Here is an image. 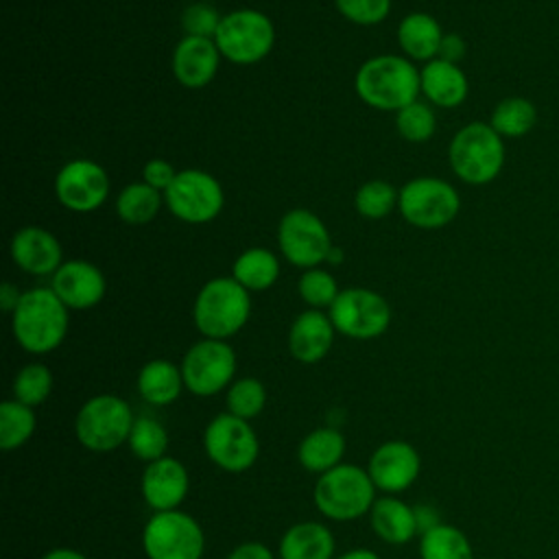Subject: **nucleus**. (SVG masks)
Listing matches in <instances>:
<instances>
[{
	"instance_id": "nucleus-1",
	"label": "nucleus",
	"mask_w": 559,
	"mask_h": 559,
	"mask_svg": "<svg viewBox=\"0 0 559 559\" xmlns=\"http://www.w3.org/2000/svg\"><path fill=\"white\" fill-rule=\"evenodd\" d=\"M68 308L52 288L22 293L17 308L11 312V330L17 345L35 356L57 349L68 334Z\"/></svg>"
},
{
	"instance_id": "nucleus-2",
	"label": "nucleus",
	"mask_w": 559,
	"mask_h": 559,
	"mask_svg": "<svg viewBox=\"0 0 559 559\" xmlns=\"http://www.w3.org/2000/svg\"><path fill=\"white\" fill-rule=\"evenodd\" d=\"M362 103L382 111H400L417 100L421 92L419 70L400 55H378L367 59L354 79Z\"/></svg>"
},
{
	"instance_id": "nucleus-3",
	"label": "nucleus",
	"mask_w": 559,
	"mask_h": 559,
	"mask_svg": "<svg viewBox=\"0 0 559 559\" xmlns=\"http://www.w3.org/2000/svg\"><path fill=\"white\" fill-rule=\"evenodd\" d=\"M249 314V290L234 277H214L205 282L192 306V319L203 338L227 341L245 328Z\"/></svg>"
},
{
	"instance_id": "nucleus-4",
	"label": "nucleus",
	"mask_w": 559,
	"mask_h": 559,
	"mask_svg": "<svg viewBox=\"0 0 559 559\" xmlns=\"http://www.w3.org/2000/svg\"><path fill=\"white\" fill-rule=\"evenodd\" d=\"M376 485L369 472L354 463H338L321 474L314 485V507L334 522H349L367 515L376 502Z\"/></svg>"
},
{
	"instance_id": "nucleus-5",
	"label": "nucleus",
	"mask_w": 559,
	"mask_h": 559,
	"mask_svg": "<svg viewBox=\"0 0 559 559\" xmlns=\"http://www.w3.org/2000/svg\"><path fill=\"white\" fill-rule=\"evenodd\" d=\"M454 175L469 186L493 181L504 166V142L487 122H469L461 127L448 148Z\"/></svg>"
},
{
	"instance_id": "nucleus-6",
	"label": "nucleus",
	"mask_w": 559,
	"mask_h": 559,
	"mask_svg": "<svg viewBox=\"0 0 559 559\" xmlns=\"http://www.w3.org/2000/svg\"><path fill=\"white\" fill-rule=\"evenodd\" d=\"M133 421L135 415L122 397L100 393L79 408L74 417V435L90 452H111L127 443Z\"/></svg>"
},
{
	"instance_id": "nucleus-7",
	"label": "nucleus",
	"mask_w": 559,
	"mask_h": 559,
	"mask_svg": "<svg viewBox=\"0 0 559 559\" xmlns=\"http://www.w3.org/2000/svg\"><path fill=\"white\" fill-rule=\"evenodd\" d=\"M214 41L227 61L236 66H253L271 52L275 28L262 11L236 9L223 15Z\"/></svg>"
},
{
	"instance_id": "nucleus-8",
	"label": "nucleus",
	"mask_w": 559,
	"mask_h": 559,
	"mask_svg": "<svg viewBox=\"0 0 559 559\" xmlns=\"http://www.w3.org/2000/svg\"><path fill=\"white\" fill-rule=\"evenodd\" d=\"M146 559H201L205 535L201 524L186 511H157L142 528Z\"/></svg>"
},
{
	"instance_id": "nucleus-9",
	"label": "nucleus",
	"mask_w": 559,
	"mask_h": 559,
	"mask_svg": "<svg viewBox=\"0 0 559 559\" xmlns=\"http://www.w3.org/2000/svg\"><path fill=\"white\" fill-rule=\"evenodd\" d=\"M397 207L406 223L419 229H439L452 223L461 210L459 192L437 177H415L397 194Z\"/></svg>"
},
{
	"instance_id": "nucleus-10",
	"label": "nucleus",
	"mask_w": 559,
	"mask_h": 559,
	"mask_svg": "<svg viewBox=\"0 0 559 559\" xmlns=\"http://www.w3.org/2000/svg\"><path fill=\"white\" fill-rule=\"evenodd\" d=\"M203 450L207 459L223 472L240 474L258 461L260 439L247 419L225 411L205 426Z\"/></svg>"
},
{
	"instance_id": "nucleus-11",
	"label": "nucleus",
	"mask_w": 559,
	"mask_h": 559,
	"mask_svg": "<svg viewBox=\"0 0 559 559\" xmlns=\"http://www.w3.org/2000/svg\"><path fill=\"white\" fill-rule=\"evenodd\" d=\"M328 317L336 332L356 341L378 338L391 323L386 299L369 288H345L328 308Z\"/></svg>"
},
{
	"instance_id": "nucleus-12",
	"label": "nucleus",
	"mask_w": 559,
	"mask_h": 559,
	"mask_svg": "<svg viewBox=\"0 0 559 559\" xmlns=\"http://www.w3.org/2000/svg\"><path fill=\"white\" fill-rule=\"evenodd\" d=\"M223 203L225 194L216 177L197 168L179 170L173 183L164 190V205L175 218L190 225L214 221L221 214Z\"/></svg>"
},
{
	"instance_id": "nucleus-13",
	"label": "nucleus",
	"mask_w": 559,
	"mask_h": 559,
	"mask_svg": "<svg viewBox=\"0 0 559 559\" xmlns=\"http://www.w3.org/2000/svg\"><path fill=\"white\" fill-rule=\"evenodd\" d=\"M183 386L199 397L216 395L234 382L236 354L227 341L203 338L197 341L181 360Z\"/></svg>"
},
{
	"instance_id": "nucleus-14",
	"label": "nucleus",
	"mask_w": 559,
	"mask_h": 559,
	"mask_svg": "<svg viewBox=\"0 0 559 559\" xmlns=\"http://www.w3.org/2000/svg\"><path fill=\"white\" fill-rule=\"evenodd\" d=\"M277 245L282 255L301 269H314L328 258L332 249V240L323 221L304 207L290 210L280 218Z\"/></svg>"
},
{
	"instance_id": "nucleus-15",
	"label": "nucleus",
	"mask_w": 559,
	"mask_h": 559,
	"mask_svg": "<svg viewBox=\"0 0 559 559\" xmlns=\"http://www.w3.org/2000/svg\"><path fill=\"white\" fill-rule=\"evenodd\" d=\"M55 194L59 203L72 212H92L105 203L109 177L105 168L92 159H72L57 173Z\"/></svg>"
},
{
	"instance_id": "nucleus-16",
	"label": "nucleus",
	"mask_w": 559,
	"mask_h": 559,
	"mask_svg": "<svg viewBox=\"0 0 559 559\" xmlns=\"http://www.w3.org/2000/svg\"><path fill=\"white\" fill-rule=\"evenodd\" d=\"M367 472L378 491L384 496H397L417 480L421 472V456L413 443L391 439L373 450Z\"/></svg>"
},
{
	"instance_id": "nucleus-17",
	"label": "nucleus",
	"mask_w": 559,
	"mask_h": 559,
	"mask_svg": "<svg viewBox=\"0 0 559 559\" xmlns=\"http://www.w3.org/2000/svg\"><path fill=\"white\" fill-rule=\"evenodd\" d=\"M190 489V476L181 461L173 456H162L153 463H146L142 478H140V491L144 502L157 511H173L177 509Z\"/></svg>"
},
{
	"instance_id": "nucleus-18",
	"label": "nucleus",
	"mask_w": 559,
	"mask_h": 559,
	"mask_svg": "<svg viewBox=\"0 0 559 559\" xmlns=\"http://www.w3.org/2000/svg\"><path fill=\"white\" fill-rule=\"evenodd\" d=\"M50 288L68 310H87L105 297L107 282L103 271L92 262L70 260L55 271Z\"/></svg>"
},
{
	"instance_id": "nucleus-19",
	"label": "nucleus",
	"mask_w": 559,
	"mask_h": 559,
	"mask_svg": "<svg viewBox=\"0 0 559 559\" xmlns=\"http://www.w3.org/2000/svg\"><path fill=\"white\" fill-rule=\"evenodd\" d=\"M221 57L223 55L214 39L183 35L173 50L175 79L190 90L205 87L216 76Z\"/></svg>"
},
{
	"instance_id": "nucleus-20",
	"label": "nucleus",
	"mask_w": 559,
	"mask_h": 559,
	"mask_svg": "<svg viewBox=\"0 0 559 559\" xmlns=\"http://www.w3.org/2000/svg\"><path fill=\"white\" fill-rule=\"evenodd\" d=\"M13 262L31 275H55L61 262V245L57 236L44 227H22L11 238Z\"/></svg>"
},
{
	"instance_id": "nucleus-21",
	"label": "nucleus",
	"mask_w": 559,
	"mask_h": 559,
	"mask_svg": "<svg viewBox=\"0 0 559 559\" xmlns=\"http://www.w3.org/2000/svg\"><path fill=\"white\" fill-rule=\"evenodd\" d=\"M334 325L321 310H304L288 330V352L297 362L314 365L328 356L334 343Z\"/></svg>"
},
{
	"instance_id": "nucleus-22",
	"label": "nucleus",
	"mask_w": 559,
	"mask_h": 559,
	"mask_svg": "<svg viewBox=\"0 0 559 559\" xmlns=\"http://www.w3.org/2000/svg\"><path fill=\"white\" fill-rule=\"evenodd\" d=\"M369 522L373 533L391 546L408 544L419 533L415 509L400 500L397 496L376 498L369 511Z\"/></svg>"
},
{
	"instance_id": "nucleus-23",
	"label": "nucleus",
	"mask_w": 559,
	"mask_h": 559,
	"mask_svg": "<svg viewBox=\"0 0 559 559\" xmlns=\"http://www.w3.org/2000/svg\"><path fill=\"white\" fill-rule=\"evenodd\" d=\"M421 94L437 107H456L467 98V76L459 63L443 59L426 61L419 70Z\"/></svg>"
},
{
	"instance_id": "nucleus-24",
	"label": "nucleus",
	"mask_w": 559,
	"mask_h": 559,
	"mask_svg": "<svg viewBox=\"0 0 559 559\" xmlns=\"http://www.w3.org/2000/svg\"><path fill=\"white\" fill-rule=\"evenodd\" d=\"M334 535L321 522H297L280 539V559H334Z\"/></svg>"
},
{
	"instance_id": "nucleus-25",
	"label": "nucleus",
	"mask_w": 559,
	"mask_h": 559,
	"mask_svg": "<svg viewBox=\"0 0 559 559\" xmlns=\"http://www.w3.org/2000/svg\"><path fill=\"white\" fill-rule=\"evenodd\" d=\"M443 31L428 13H408L397 26V44L413 61H432L439 55Z\"/></svg>"
},
{
	"instance_id": "nucleus-26",
	"label": "nucleus",
	"mask_w": 559,
	"mask_h": 559,
	"mask_svg": "<svg viewBox=\"0 0 559 559\" xmlns=\"http://www.w3.org/2000/svg\"><path fill=\"white\" fill-rule=\"evenodd\" d=\"M345 454V437L336 428H314L297 445V461L310 474H325L341 463Z\"/></svg>"
},
{
	"instance_id": "nucleus-27",
	"label": "nucleus",
	"mask_w": 559,
	"mask_h": 559,
	"mask_svg": "<svg viewBox=\"0 0 559 559\" xmlns=\"http://www.w3.org/2000/svg\"><path fill=\"white\" fill-rule=\"evenodd\" d=\"M183 389L186 386H183L181 367L166 358L148 360L138 373V393L144 402L153 406L173 404Z\"/></svg>"
},
{
	"instance_id": "nucleus-28",
	"label": "nucleus",
	"mask_w": 559,
	"mask_h": 559,
	"mask_svg": "<svg viewBox=\"0 0 559 559\" xmlns=\"http://www.w3.org/2000/svg\"><path fill=\"white\" fill-rule=\"evenodd\" d=\"M231 277L249 293L271 288L280 277V260L273 251L262 247L245 249L231 266Z\"/></svg>"
},
{
	"instance_id": "nucleus-29",
	"label": "nucleus",
	"mask_w": 559,
	"mask_h": 559,
	"mask_svg": "<svg viewBox=\"0 0 559 559\" xmlns=\"http://www.w3.org/2000/svg\"><path fill=\"white\" fill-rule=\"evenodd\" d=\"M164 203V194L144 181H131L116 197V214L122 223L144 225L151 223Z\"/></svg>"
},
{
	"instance_id": "nucleus-30",
	"label": "nucleus",
	"mask_w": 559,
	"mask_h": 559,
	"mask_svg": "<svg viewBox=\"0 0 559 559\" xmlns=\"http://www.w3.org/2000/svg\"><path fill=\"white\" fill-rule=\"evenodd\" d=\"M419 559H474V550L463 531L439 522L421 533Z\"/></svg>"
},
{
	"instance_id": "nucleus-31",
	"label": "nucleus",
	"mask_w": 559,
	"mask_h": 559,
	"mask_svg": "<svg viewBox=\"0 0 559 559\" xmlns=\"http://www.w3.org/2000/svg\"><path fill=\"white\" fill-rule=\"evenodd\" d=\"M537 122L535 105L524 96H507L502 98L493 111L489 124L502 138H522L526 135Z\"/></svg>"
},
{
	"instance_id": "nucleus-32",
	"label": "nucleus",
	"mask_w": 559,
	"mask_h": 559,
	"mask_svg": "<svg viewBox=\"0 0 559 559\" xmlns=\"http://www.w3.org/2000/svg\"><path fill=\"white\" fill-rule=\"evenodd\" d=\"M37 417L35 411L17 400H4L0 404V448L15 450L22 448L35 432Z\"/></svg>"
},
{
	"instance_id": "nucleus-33",
	"label": "nucleus",
	"mask_w": 559,
	"mask_h": 559,
	"mask_svg": "<svg viewBox=\"0 0 559 559\" xmlns=\"http://www.w3.org/2000/svg\"><path fill=\"white\" fill-rule=\"evenodd\" d=\"M127 443L135 459L144 461V463H153V461L166 456L168 432L153 417H135Z\"/></svg>"
},
{
	"instance_id": "nucleus-34",
	"label": "nucleus",
	"mask_w": 559,
	"mask_h": 559,
	"mask_svg": "<svg viewBox=\"0 0 559 559\" xmlns=\"http://www.w3.org/2000/svg\"><path fill=\"white\" fill-rule=\"evenodd\" d=\"M52 393V373L41 362L24 365L13 378V400L35 408Z\"/></svg>"
},
{
	"instance_id": "nucleus-35",
	"label": "nucleus",
	"mask_w": 559,
	"mask_h": 559,
	"mask_svg": "<svg viewBox=\"0 0 559 559\" xmlns=\"http://www.w3.org/2000/svg\"><path fill=\"white\" fill-rule=\"evenodd\" d=\"M266 404V389L258 378H238L229 384L227 389V397H225V406L227 413L240 417V419H253L262 413Z\"/></svg>"
},
{
	"instance_id": "nucleus-36",
	"label": "nucleus",
	"mask_w": 559,
	"mask_h": 559,
	"mask_svg": "<svg viewBox=\"0 0 559 559\" xmlns=\"http://www.w3.org/2000/svg\"><path fill=\"white\" fill-rule=\"evenodd\" d=\"M397 194L400 192H395V188L389 181L371 179L356 190L354 205L362 218L378 221L384 218L397 205Z\"/></svg>"
},
{
	"instance_id": "nucleus-37",
	"label": "nucleus",
	"mask_w": 559,
	"mask_h": 559,
	"mask_svg": "<svg viewBox=\"0 0 559 559\" xmlns=\"http://www.w3.org/2000/svg\"><path fill=\"white\" fill-rule=\"evenodd\" d=\"M395 127L404 140L426 142L432 138V133L437 129V118H435V111L426 103L415 100V103L402 107L400 111H395Z\"/></svg>"
},
{
	"instance_id": "nucleus-38",
	"label": "nucleus",
	"mask_w": 559,
	"mask_h": 559,
	"mask_svg": "<svg viewBox=\"0 0 559 559\" xmlns=\"http://www.w3.org/2000/svg\"><path fill=\"white\" fill-rule=\"evenodd\" d=\"M297 290H299V297L314 310L330 308L334 304V299L338 297V293H341L332 273H328L323 269H317V266L306 269L301 273Z\"/></svg>"
},
{
	"instance_id": "nucleus-39",
	"label": "nucleus",
	"mask_w": 559,
	"mask_h": 559,
	"mask_svg": "<svg viewBox=\"0 0 559 559\" xmlns=\"http://www.w3.org/2000/svg\"><path fill=\"white\" fill-rule=\"evenodd\" d=\"M338 13L360 26L382 22L391 11V0H334Z\"/></svg>"
},
{
	"instance_id": "nucleus-40",
	"label": "nucleus",
	"mask_w": 559,
	"mask_h": 559,
	"mask_svg": "<svg viewBox=\"0 0 559 559\" xmlns=\"http://www.w3.org/2000/svg\"><path fill=\"white\" fill-rule=\"evenodd\" d=\"M221 20H223V15H218V11H216L212 4H207V2H194V4H190V7L183 9L181 26H183L186 35L214 39Z\"/></svg>"
},
{
	"instance_id": "nucleus-41",
	"label": "nucleus",
	"mask_w": 559,
	"mask_h": 559,
	"mask_svg": "<svg viewBox=\"0 0 559 559\" xmlns=\"http://www.w3.org/2000/svg\"><path fill=\"white\" fill-rule=\"evenodd\" d=\"M175 177H177L175 166H173L168 159H162V157L148 159V162L144 164V170H142V181L148 183L151 188L159 190L162 194H164V190L173 183Z\"/></svg>"
},
{
	"instance_id": "nucleus-42",
	"label": "nucleus",
	"mask_w": 559,
	"mask_h": 559,
	"mask_svg": "<svg viewBox=\"0 0 559 559\" xmlns=\"http://www.w3.org/2000/svg\"><path fill=\"white\" fill-rule=\"evenodd\" d=\"M225 559H275V555L262 542L251 539V542L238 544Z\"/></svg>"
},
{
	"instance_id": "nucleus-43",
	"label": "nucleus",
	"mask_w": 559,
	"mask_h": 559,
	"mask_svg": "<svg viewBox=\"0 0 559 559\" xmlns=\"http://www.w3.org/2000/svg\"><path fill=\"white\" fill-rule=\"evenodd\" d=\"M463 55H465V41H463V37L456 35V33L443 35L437 57L443 59V61H450V63H459V61L463 59Z\"/></svg>"
},
{
	"instance_id": "nucleus-44",
	"label": "nucleus",
	"mask_w": 559,
	"mask_h": 559,
	"mask_svg": "<svg viewBox=\"0 0 559 559\" xmlns=\"http://www.w3.org/2000/svg\"><path fill=\"white\" fill-rule=\"evenodd\" d=\"M20 299H22V293L11 282H4L0 286V306L4 312H13L20 304Z\"/></svg>"
},
{
	"instance_id": "nucleus-45",
	"label": "nucleus",
	"mask_w": 559,
	"mask_h": 559,
	"mask_svg": "<svg viewBox=\"0 0 559 559\" xmlns=\"http://www.w3.org/2000/svg\"><path fill=\"white\" fill-rule=\"evenodd\" d=\"M41 559H87L81 550H74V548H52L48 550L46 555H41Z\"/></svg>"
},
{
	"instance_id": "nucleus-46",
	"label": "nucleus",
	"mask_w": 559,
	"mask_h": 559,
	"mask_svg": "<svg viewBox=\"0 0 559 559\" xmlns=\"http://www.w3.org/2000/svg\"><path fill=\"white\" fill-rule=\"evenodd\" d=\"M336 559H380V555L373 552V550H369V548H354V550L343 552V555L336 557Z\"/></svg>"
},
{
	"instance_id": "nucleus-47",
	"label": "nucleus",
	"mask_w": 559,
	"mask_h": 559,
	"mask_svg": "<svg viewBox=\"0 0 559 559\" xmlns=\"http://www.w3.org/2000/svg\"><path fill=\"white\" fill-rule=\"evenodd\" d=\"M328 262H332V264H338V262H343V251H341V247H334L332 245V249H330V253H328V258H325Z\"/></svg>"
}]
</instances>
